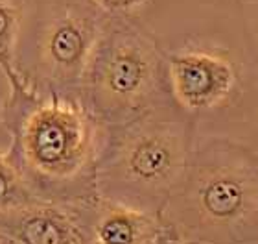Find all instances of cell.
I'll return each mask as SVG.
<instances>
[{
	"label": "cell",
	"mask_w": 258,
	"mask_h": 244,
	"mask_svg": "<svg viewBox=\"0 0 258 244\" xmlns=\"http://www.w3.org/2000/svg\"><path fill=\"white\" fill-rule=\"evenodd\" d=\"M0 124L10 135L6 158L37 200L76 204L98 194L103 126L81 98L39 94L8 85Z\"/></svg>",
	"instance_id": "cell-1"
},
{
	"label": "cell",
	"mask_w": 258,
	"mask_h": 244,
	"mask_svg": "<svg viewBox=\"0 0 258 244\" xmlns=\"http://www.w3.org/2000/svg\"><path fill=\"white\" fill-rule=\"evenodd\" d=\"M161 220L181 242L254 244L258 154L227 137L196 142Z\"/></svg>",
	"instance_id": "cell-2"
},
{
	"label": "cell",
	"mask_w": 258,
	"mask_h": 244,
	"mask_svg": "<svg viewBox=\"0 0 258 244\" xmlns=\"http://www.w3.org/2000/svg\"><path fill=\"white\" fill-rule=\"evenodd\" d=\"M196 144V119L173 102L103 128L96 168L98 196L159 215Z\"/></svg>",
	"instance_id": "cell-3"
},
{
	"label": "cell",
	"mask_w": 258,
	"mask_h": 244,
	"mask_svg": "<svg viewBox=\"0 0 258 244\" xmlns=\"http://www.w3.org/2000/svg\"><path fill=\"white\" fill-rule=\"evenodd\" d=\"M80 98L103 128L170 104L166 52L137 17L107 19L92 52Z\"/></svg>",
	"instance_id": "cell-4"
},
{
	"label": "cell",
	"mask_w": 258,
	"mask_h": 244,
	"mask_svg": "<svg viewBox=\"0 0 258 244\" xmlns=\"http://www.w3.org/2000/svg\"><path fill=\"white\" fill-rule=\"evenodd\" d=\"M105 22L89 0H26L13 60L19 81L39 94L80 98Z\"/></svg>",
	"instance_id": "cell-5"
},
{
	"label": "cell",
	"mask_w": 258,
	"mask_h": 244,
	"mask_svg": "<svg viewBox=\"0 0 258 244\" xmlns=\"http://www.w3.org/2000/svg\"><path fill=\"white\" fill-rule=\"evenodd\" d=\"M166 83L172 102L196 119L231 100L238 71L234 61L220 50L184 46L166 52Z\"/></svg>",
	"instance_id": "cell-6"
},
{
	"label": "cell",
	"mask_w": 258,
	"mask_h": 244,
	"mask_svg": "<svg viewBox=\"0 0 258 244\" xmlns=\"http://www.w3.org/2000/svg\"><path fill=\"white\" fill-rule=\"evenodd\" d=\"M83 244H164L168 231L159 215L94 196L76 202Z\"/></svg>",
	"instance_id": "cell-7"
},
{
	"label": "cell",
	"mask_w": 258,
	"mask_h": 244,
	"mask_svg": "<svg viewBox=\"0 0 258 244\" xmlns=\"http://www.w3.org/2000/svg\"><path fill=\"white\" fill-rule=\"evenodd\" d=\"M0 244H83L76 206L32 200L0 211Z\"/></svg>",
	"instance_id": "cell-8"
},
{
	"label": "cell",
	"mask_w": 258,
	"mask_h": 244,
	"mask_svg": "<svg viewBox=\"0 0 258 244\" xmlns=\"http://www.w3.org/2000/svg\"><path fill=\"white\" fill-rule=\"evenodd\" d=\"M26 0H0V72L8 85L19 83L15 74V44L24 17Z\"/></svg>",
	"instance_id": "cell-9"
},
{
	"label": "cell",
	"mask_w": 258,
	"mask_h": 244,
	"mask_svg": "<svg viewBox=\"0 0 258 244\" xmlns=\"http://www.w3.org/2000/svg\"><path fill=\"white\" fill-rule=\"evenodd\" d=\"M32 200L37 198L28 190L13 165L8 161L6 152H0V211L24 206Z\"/></svg>",
	"instance_id": "cell-10"
},
{
	"label": "cell",
	"mask_w": 258,
	"mask_h": 244,
	"mask_svg": "<svg viewBox=\"0 0 258 244\" xmlns=\"http://www.w3.org/2000/svg\"><path fill=\"white\" fill-rule=\"evenodd\" d=\"M107 19L135 17L150 0H89Z\"/></svg>",
	"instance_id": "cell-11"
},
{
	"label": "cell",
	"mask_w": 258,
	"mask_h": 244,
	"mask_svg": "<svg viewBox=\"0 0 258 244\" xmlns=\"http://www.w3.org/2000/svg\"><path fill=\"white\" fill-rule=\"evenodd\" d=\"M164 244H188V242H181V240L173 239V237H170V235H168L166 240H164Z\"/></svg>",
	"instance_id": "cell-12"
}]
</instances>
